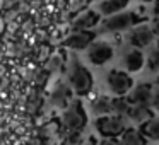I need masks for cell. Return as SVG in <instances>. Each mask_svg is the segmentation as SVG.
<instances>
[{
  "label": "cell",
  "mask_w": 159,
  "mask_h": 145,
  "mask_svg": "<svg viewBox=\"0 0 159 145\" xmlns=\"http://www.w3.org/2000/svg\"><path fill=\"white\" fill-rule=\"evenodd\" d=\"M113 46L106 41H93V45L87 48V60L93 65H104L113 58Z\"/></svg>",
  "instance_id": "obj_5"
},
{
  "label": "cell",
  "mask_w": 159,
  "mask_h": 145,
  "mask_svg": "<svg viewBox=\"0 0 159 145\" xmlns=\"http://www.w3.org/2000/svg\"><path fill=\"white\" fill-rule=\"evenodd\" d=\"M128 94H130V96H127V99L130 104L149 103L151 97H152V86L151 84H139V86H135Z\"/></svg>",
  "instance_id": "obj_10"
},
{
  "label": "cell",
  "mask_w": 159,
  "mask_h": 145,
  "mask_svg": "<svg viewBox=\"0 0 159 145\" xmlns=\"http://www.w3.org/2000/svg\"><path fill=\"white\" fill-rule=\"evenodd\" d=\"M99 145H120V142L116 138H103L99 142Z\"/></svg>",
  "instance_id": "obj_19"
},
{
  "label": "cell",
  "mask_w": 159,
  "mask_h": 145,
  "mask_svg": "<svg viewBox=\"0 0 159 145\" xmlns=\"http://www.w3.org/2000/svg\"><path fill=\"white\" fill-rule=\"evenodd\" d=\"M144 63H145L144 53L139 48H134V46H132V48H128L127 51L123 53V67L127 68V72H130V73L140 72Z\"/></svg>",
  "instance_id": "obj_8"
},
{
  "label": "cell",
  "mask_w": 159,
  "mask_h": 145,
  "mask_svg": "<svg viewBox=\"0 0 159 145\" xmlns=\"http://www.w3.org/2000/svg\"><path fill=\"white\" fill-rule=\"evenodd\" d=\"M93 111L99 116H104V114H111L113 113V97L108 96H101L98 97L93 103Z\"/></svg>",
  "instance_id": "obj_15"
},
{
  "label": "cell",
  "mask_w": 159,
  "mask_h": 145,
  "mask_svg": "<svg viewBox=\"0 0 159 145\" xmlns=\"http://www.w3.org/2000/svg\"><path fill=\"white\" fill-rule=\"evenodd\" d=\"M157 48H159V39H157Z\"/></svg>",
  "instance_id": "obj_24"
},
{
  "label": "cell",
  "mask_w": 159,
  "mask_h": 145,
  "mask_svg": "<svg viewBox=\"0 0 159 145\" xmlns=\"http://www.w3.org/2000/svg\"><path fill=\"white\" fill-rule=\"evenodd\" d=\"M152 108L149 106V103H144V104H130L127 111V118H130L132 121L135 123H144V121L151 120L152 118Z\"/></svg>",
  "instance_id": "obj_11"
},
{
  "label": "cell",
  "mask_w": 159,
  "mask_h": 145,
  "mask_svg": "<svg viewBox=\"0 0 159 145\" xmlns=\"http://www.w3.org/2000/svg\"><path fill=\"white\" fill-rule=\"evenodd\" d=\"M145 22V15H139L137 12H118L115 15L106 17L101 22L103 33H116V31H127L139 24Z\"/></svg>",
  "instance_id": "obj_1"
},
{
  "label": "cell",
  "mask_w": 159,
  "mask_h": 145,
  "mask_svg": "<svg viewBox=\"0 0 159 145\" xmlns=\"http://www.w3.org/2000/svg\"><path fill=\"white\" fill-rule=\"evenodd\" d=\"M145 67L151 73H157L159 72V48H152L147 53V58H145Z\"/></svg>",
  "instance_id": "obj_17"
},
{
  "label": "cell",
  "mask_w": 159,
  "mask_h": 145,
  "mask_svg": "<svg viewBox=\"0 0 159 145\" xmlns=\"http://www.w3.org/2000/svg\"><path fill=\"white\" fill-rule=\"evenodd\" d=\"M151 29H152V33H154V36H159V17H156L154 21H152Z\"/></svg>",
  "instance_id": "obj_20"
},
{
  "label": "cell",
  "mask_w": 159,
  "mask_h": 145,
  "mask_svg": "<svg viewBox=\"0 0 159 145\" xmlns=\"http://www.w3.org/2000/svg\"><path fill=\"white\" fill-rule=\"evenodd\" d=\"M156 86H157V87H159V75H157V77H156Z\"/></svg>",
  "instance_id": "obj_22"
},
{
  "label": "cell",
  "mask_w": 159,
  "mask_h": 145,
  "mask_svg": "<svg viewBox=\"0 0 159 145\" xmlns=\"http://www.w3.org/2000/svg\"><path fill=\"white\" fill-rule=\"evenodd\" d=\"M127 39H128V45L130 46L140 50V48H145V46H149L152 43V39H154V33H152L151 26L139 24V26H135V28L130 29Z\"/></svg>",
  "instance_id": "obj_6"
},
{
  "label": "cell",
  "mask_w": 159,
  "mask_h": 145,
  "mask_svg": "<svg viewBox=\"0 0 159 145\" xmlns=\"http://www.w3.org/2000/svg\"><path fill=\"white\" fill-rule=\"evenodd\" d=\"M70 84H72L77 96H86L93 87V75L84 65L75 62L70 70Z\"/></svg>",
  "instance_id": "obj_4"
},
{
  "label": "cell",
  "mask_w": 159,
  "mask_h": 145,
  "mask_svg": "<svg viewBox=\"0 0 159 145\" xmlns=\"http://www.w3.org/2000/svg\"><path fill=\"white\" fill-rule=\"evenodd\" d=\"M63 125L70 130H80L86 125V113L80 104H74L63 113Z\"/></svg>",
  "instance_id": "obj_7"
},
{
  "label": "cell",
  "mask_w": 159,
  "mask_h": 145,
  "mask_svg": "<svg viewBox=\"0 0 159 145\" xmlns=\"http://www.w3.org/2000/svg\"><path fill=\"white\" fill-rule=\"evenodd\" d=\"M96 130L104 138H116L125 131V118L121 114H104L96 120Z\"/></svg>",
  "instance_id": "obj_2"
},
{
  "label": "cell",
  "mask_w": 159,
  "mask_h": 145,
  "mask_svg": "<svg viewBox=\"0 0 159 145\" xmlns=\"http://www.w3.org/2000/svg\"><path fill=\"white\" fill-rule=\"evenodd\" d=\"M154 15L156 17H159V0H154Z\"/></svg>",
  "instance_id": "obj_21"
},
{
  "label": "cell",
  "mask_w": 159,
  "mask_h": 145,
  "mask_svg": "<svg viewBox=\"0 0 159 145\" xmlns=\"http://www.w3.org/2000/svg\"><path fill=\"white\" fill-rule=\"evenodd\" d=\"M106 84H108V87H110L111 94L116 96V97L127 96V94L134 89V80H132V77L128 75L127 72L116 70V68L110 70V73H108V77H106Z\"/></svg>",
  "instance_id": "obj_3"
},
{
  "label": "cell",
  "mask_w": 159,
  "mask_h": 145,
  "mask_svg": "<svg viewBox=\"0 0 159 145\" xmlns=\"http://www.w3.org/2000/svg\"><path fill=\"white\" fill-rule=\"evenodd\" d=\"M147 140H145L144 133L140 130H125L121 133V140H120V145H145Z\"/></svg>",
  "instance_id": "obj_14"
},
{
  "label": "cell",
  "mask_w": 159,
  "mask_h": 145,
  "mask_svg": "<svg viewBox=\"0 0 159 145\" xmlns=\"http://www.w3.org/2000/svg\"><path fill=\"white\" fill-rule=\"evenodd\" d=\"M140 131L144 133V137L151 138V140H159V118L152 116L151 120L144 121L140 125Z\"/></svg>",
  "instance_id": "obj_16"
},
{
  "label": "cell",
  "mask_w": 159,
  "mask_h": 145,
  "mask_svg": "<svg viewBox=\"0 0 159 145\" xmlns=\"http://www.w3.org/2000/svg\"><path fill=\"white\" fill-rule=\"evenodd\" d=\"M142 2H152V0H142Z\"/></svg>",
  "instance_id": "obj_23"
},
{
  "label": "cell",
  "mask_w": 159,
  "mask_h": 145,
  "mask_svg": "<svg viewBox=\"0 0 159 145\" xmlns=\"http://www.w3.org/2000/svg\"><path fill=\"white\" fill-rule=\"evenodd\" d=\"M128 4H130V0H103L99 4V12L104 17H110V15H115L123 9H127Z\"/></svg>",
  "instance_id": "obj_13"
},
{
  "label": "cell",
  "mask_w": 159,
  "mask_h": 145,
  "mask_svg": "<svg viewBox=\"0 0 159 145\" xmlns=\"http://www.w3.org/2000/svg\"><path fill=\"white\" fill-rule=\"evenodd\" d=\"M149 103H151L152 109H156L159 113V89L156 90V92H152V97H151V101H149Z\"/></svg>",
  "instance_id": "obj_18"
},
{
  "label": "cell",
  "mask_w": 159,
  "mask_h": 145,
  "mask_svg": "<svg viewBox=\"0 0 159 145\" xmlns=\"http://www.w3.org/2000/svg\"><path fill=\"white\" fill-rule=\"evenodd\" d=\"M99 21H101V15L94 11H89V12H86V14H82L79 19H75L74 29H75V31H91Z\"/></svg>",
  "instance_id": "obj_12"
},
{
  "label": "cell",
  "mask_w": 159,
  "mask_h": 145,
  "mask_svg": "<svg viewBox=\"0 0 159 145\" xmlns=\"http://www.w3.org/2000/svg\"><path fill=\"white\" fill-rule=\"evenodd\" d=\"M94 38H96V34L93 31H75L72 36L67 38L65 45L74 50H87L93 45Z\"/></svg>",
  "instance_id": "obj_9"
}]
</instances>
